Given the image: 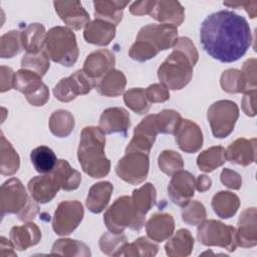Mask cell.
Here are the masks:
<instances>
[{
  "mask_svg": "<svg viewBox=\"0 0 257 257\" xmlns=\"http://www.w3.org/2000/svg\"><path fill=\"white\" fill-rule=\"evenodd\" d=\"M126 243V237L124 235L108 232L104 233L99 238L98 245L103 254L108 256H119Z\"/></svg>",
  "mask_w": 257,
  "mask_h": 257,
  "instance_id": "obj_44",
  "label": "cell"
},
{
  "mask_svg": "<svg viewBox=\"0 0 257 257\" xmlns=\"http://www.w3.org/2000/svg\"><path fill=\"white\" fill-rule=\"evenodd\" d=\"M256 59L250 58L243 63L241 70L243 79L246 84V91L256 89ZM245 91V92H246Z\"/></svg>",
  "mask_w": 257,
  "mask_h": 257,
  "instance_id": "obj_50",
  "label": "cell"
},
{
  "mask_svg": "<svg viewBox=\"0 0 257 257\" xmlns=\"http://www.w3.org/2000/svg\"><path fill=\"white\" fill-rule=\"evenodd\" d=\"M194 242L195 240L189 230L180 229L166 243V254L170 257L189 256L192 253Z\"/></svg>",
  "mask_w": 257,
  "mask_h": 257,
  "instance_id": "obj_31",
  "label": "cell"
},
{
  "mask_svg": "<svg viewBox=\"0 0 257 257\" xmlns=\"http://www.w3.org/2000/svg\"><path fill=\"white\" fill-rule=\"evenodd\" d=\"M197 239L205 246H217L234 252L238 247L237 231L217 220H205L197 229Z\"/></svg>",
  "mask_w": 257,
  "mask_h": 257,
  "instance_id": "obj_8",
  "label": "cell"
},
{
  "mask_svg": "<svg viewBox=\"0 0 257 257\" xmlns=\"http://www.w3.org/2000/svg\"><path fill=\"white\" fill-rule=\"evenodd\" d=\"M126 85L124 74L117 69H111L105 73L97 82L96 90L99 94L106 97H115L120 95Z\"/></svg>",
  "mask_w": 257,
  "mask_h": 257,
  "instance_id": "obj_30",
  "label": "cell"
},
{
  "mask_svg": "<svg viewBox=\"0 0 257 257\" xmlns=\"http://www.w3.org/2000/svg\"><path fill=\"white\" fill-rule=\"evenodd\" d=\"M149 169V154L136 151L125 152V155L117 162L115 173L125 183L140 185L147 179Z\"/></svg>",
  "mask_w": 257,
  "mask_h": 257,
  "instance_id": "obj_11",
  "label": "cell"
},
{
  "mask_svg": "<svg viewBox=\"0 0 257 257\" xmlns=\"http://www.w3.org/2000/svg\"><path fill=\"white\" fill-rule=\"evenodd\" d=\"M115 36V26L100 19L89 22L83 31L84 40L98 46H106Z\"/></svg>",
  "mask_w": 257,
  "mask_h": 257,
  "instance_id": "obj_25",
  "label": "cell"
},
{
  "mask_svg": "<svg viewBox=\"0 0 257 257\" xmlns=\"http://www.w3.org/2000/svg\"><path fill=\"white\" fill-rule=\"evenodd\" d=\"M95 86L93 78L89 77L82 69L61 78L53 88L54 96L62 102L75 99L78 95L87 94Z\"/></svg>",
  "mask_w": 257,
  "mask_h": 257,
  "instance_id": "obj_13",
  "label": "cell"
},
{
  "mask_svg": "<svg viewBox=\"0 0 257 257\" xmlns=\"http://www.w3.org/2000/svg\"><path fill=\"white\" fill-rule=\"evenodd\" d=\"M37 202L28 196L20 180L11 178L4 182L0 190L1 217L7 214L17 215L20 221L29 222L38 214Z\"/></svg>",
  "mask_w": 257,
  "mask_h": 257,
  "instance_id": "obj_4",
  "label": "cell"
},
{
  "mask_svg": "<svg viewBox=\"0 0 257 257\" xmlns=\"http://www.w3.org/2000/svg\"><path fill=\"white\" fill-rule=\"evenodd\" d=\"M156 1H138L134 2L130 7V12L136 16L150 14Z\"/></svg>",
  "mask_w": 257,
  "mask_h": 257,
  "instance_id": "obj_56",
  "label": "cell"
},
{
  "mask_svg": "<svg viewBox=\"0 0 257 257\" xmlns=\"http://www.w3.org/2000/svg\"><path fill=\"white\" fill-rule=\"evenodd\" d=\"M131 198L137 211L146 216L156 204L157 191L152 183H146L141 188L134 190Z\"/></svg>",
  "mask_w": 257,
  "mask_h": 257,
  "instance_id": "obj_38",
  "label": "cell"
},
{
  "mask_svg": "<svg viewBox=\"0 0 257 257\" xmlns=\"http://www.w3.org/2000/svg\"><path fill=\"white\" fill-rule=\"evenodd\" d=\"M242 109L248 116L256 115V89L244 92L242 99Z\"/></svg>",
  "mask_w": 257,
  "mask_h": 257,
  "instance_id": "obj_53",
  "label": "cell"
},
{
  "mask_svg": "<svg viewBox=\"0 0 257 257\" xmlns=\"http://www.w3.org/2000/svg\"><path fill=\"white\" fill-rule=\"evenodd\" d=\"M174 135L177 145L185 153H197L203 146L202 131L196 122L190 119H182Z\"/></svg>",
  "mask_w": 257,
  "mask_h": 257,
  "instance_id": "obj_17",
  "label": "cell"
},
{
  "mask_svg": "<svg viewBox=\"0 0 257 257\" xmlns=\"http://www.w3.org/2000/svg\"><path fill=\"white\" fill-rule=\"evenodd\" d=\"M238 117V105L228 99L215 101L209 106L207 111V118L212 134L217 139L227 138L233 132Z\"/></svg>",
  "mask_w": 257,
  "mask_h": 257,
  "instance_id": "obj_9",
  "label": "cell"
},
{
  "mask_svg": "<svg viewBox=\"0 0 257 257\" xmlns=\"http://www.w3.org/2000/svg\"><path fill=\"white\" fill-rule=\"evenodd\" d=\"M115 57L112 52L107 49H99L90 53L84 63L82 70L91 78L102 77L109 70L113 69Z\"/></svg>",
  "mask_w": 257,
  "mask_h": 257,
  "instance_id": "obj_22",
  "label": "cell"
},
{
  "mask_svg": "<svg viewBox=\"0 0 257 257\" xmlns=\"http://www.w3.org/2000/svg\"><path fill=\"white\" fill-rule=\"evenodd\" d=\"M128 5V1H93L95 19L104 20L116 26L122 19L123 9Z\"/></svg>",
  "mask_w": 257,
  "mask_h": 257,
  "instance_id": "obj_29",
  "label": "cell"
},
{
  "mask_svg": "<svg viewBox=\"0 0 257 257\" xmlns=\"http://www.w3.org/2000/svg\"><path fill=\"white\" fill-rule=\"evenodd\" d=\"M103 222L109 232L121 234L126 228L140 231L145 225L146 216L137 211L130 196H121L104 212Z\"/></svg>",
  "mask_w": 257,
  "mask_h": 257,
  "instance_id": "obj_6",
  "label": "cell"
},
{
  "mask_svg": "<svg viewBox=\"0 0 257 257\" xmlns=\"http://www.w3.org/2000/svg\"><path fill=\"white\" fill-rule=\"evenodd\" d=\"M30 160L34 169L39 174L51 173L58 161L54 152L46 146L33 149L30 153Z\"/></svg>",
  "mask_w": 257,
  "mask_h": 257,
  "instance_id": "obj_35",
  "label": "cell"
},
{
  "mask_svg": "<svg viewBox=\"0 0 257 257\" xmlns=\"http://www.w3.org/2000/svg\"><path fill=\"white\" fill-rule=\"evenodd\" d=\"M207 212L199 201H190L182 210V219L185 223L192 226H199L206 220Z\"/></svg>",
  "mask_w": 257,
  "mask_h": 257,
  "instance_id": "obj_48",
  "label": "cell"
},
{
  "mask_svg": "<svg viewBox=\"0 0 257 257\" xmlns=\"http://www.w3.org/2000/svg\"><path fill=\"white\" fill-rule=\"evenodd\" d=\"M13 88L23 93L33 106H42L49 98V90L41 76L31 70L21 68L14 74Z\"/></svg>",
  "mask_w": 257,
  "mask_h": 257,
  "instance_id": "obj_10",
  "label": "cell"
},
{
  "mask_svg": "<svg viewBox=\"0 0 257 257\" xmlns=\"http://www.w3.org/2000/svg\"><path fill=\"white\" fill-rule=\"evenodd\" d=\"M51 254L69 257H89L91 252L89 247L81 241L72 239H58L52 245Z\"/></svg>",
  "mask_w": 257,
  "mask_h": 257,
  "instance_id": "obj_37",
  "label": "cell"
},
{
  "mask_svg": "<svg viewBox=\"0 0 257 257\" xmlns=\"http://www.w3.org/2000/svg\"><path fill=\"white\" fill-rule=\"evenodd\" d=\"M49 56L43 50L38 53H25L21 59V67L23 69L31 70L41 77L47 72L49 69Z\"/></svg>",
  "mask_w": 257,
  "mask_h": 257,
  "instance_id": "obj_42",
  "label": "cell"
},
{
  "mask_svg": "<svg viewBox=\"0 0 257 257\" xmlns=\"http://www.w3.org/2000/svg\"><path fill=\"white\" fill-rule=\"evenodd\" d=\"M175 230V220L168 213L154 214L146 224L148 237L156 242H163L169 239Z\"/></svg>",
  "mask_w": 257,
  "mask_h": 257,
  "instance_id": "obj_24",
  "label": "cell"
},
{
  "mask_svg": "<svg viewBox=\"0 0 257 257\" xmlns=\"http://www.w3.org/2000/svg\"><path fill=\"white\" fill-rule=\"evenodd\" d=\"M159 246L147 237H140L133 243H126L119 256H140L152 257L156 256Z\"/></svg>",
  "mask_w": 257,
  "mask_h": 257,
  "instance_id": "obj_40",
  "label": "cell"
},
{
  "mask_svg": "<svg viewBox=\"0 0 257 257\" xmlns=\"http://www.w3.org/2000/svg\"><path fill=\"white\" fill-rule=\"evenodd\" d=\"M160 170L168 176H173L175 173L183 170L184 161L182 156L172 150L163 151L158 159Z\"/></svg>",
  "mask_w": 257,
  "mask_h": 257,
  "instance_id": "obj_46",
  "label": "cell"
},
{
  "mask_svg": "<svg viewBox=\"0 0 257 257\" xmlns=\"http://www.w3.org/2000/svg\"><path fill=\"white\" fill-rule=\"evenodd\" d=\"M212 185V180L206 175H200L196 178V189L201 192H207Z\"/></svg>",
  "mask_w": 257,
  "mask_h": 257,
  "instance_id": "obj_58",
  "label": "cell"
},
{
  "mask_svg": "<svg viewBox=\"0 0 257 257\" xmlns=\"http://www.w3.org/2000/svg\"><path fill=\"white\" fill-rule=\"evenodd\" d=\"M105 136L96 126H85L80 134L77 159L82 171L93 179L105 177L110 170V162L104 154Z\"/></svg>",
  "mask_w": 257,
  "mask_h": 257,
  "instance_id": "obj_2",
  "label": "cell"
},
{
  "mask_svg": "<svg viewBox=\"0 0 257 257\" xmlns=\"http://www.w3.org/2000/svg\"><path fill=\"white\" fill-rule=\"evenodd\" d=\"M195 189L196 178L190 172L181 170L172 176L168 185V195L175 205L183 208L194 197Z\"/></svg>",
  "mask_w": 257,
  "mask_h": 257,
  "instance_id": "obj_15",
  "label": "cell"
},
{
  "mask_svg": "<svg viewBox=\"0 0 257 257\" xmlns=\"http://www.w3.org/2000/svg\"><path fill=\"white\" fill-rule=\"evenodd\" d=\"M226 161L242 167L253 164L256 160V139L235 140L225 150Z\"/></svg>",
  "mask_w": 257,
  "mask_h": 257,
  "instance_id": "obj_19",
  "label": "cell"
},
{
  "mask_svg": "<svg viewBox=\"0 0 257 257\" xmlns=\"http://www.w3.org/2000/svg\"><path fill=\"white\" fill-rule=\"evenodd\" d=\"M14 72L10 67L1 66V81H0V91L5 92L13 88L14 82Z\"/></svg>",
  "mask_w": 257,
  "mask_h": 257,
  "instance_id": "obj_55",
  "label": "cell"
},
{
  "mask_svg": "<svg viewBox=\"0 0 257 257\" xmlns=\"http://www.w3.org/2000/svg\"><path fill=\"white\" fill-rule=\"evenodd\" d=\"M130 125V113L122 107H109L104 109L98 121V127L107 135L118 133L126 137Z\"/></svg>",
  "mask_w": 257,
  "mask_h": 257,
  "instance_id": "obj_18",
  "label": "cell"
},
{
  "mask_svg": "<svg viewBox=\"0 0 257 257\" xmlns=\"http://www.w3.org/2000/svg\"><path fill=\"white\" fill-rule=\"evenodd\" d=\"M226 162L225 149L221 146L211 147L203 151L197 158L198 168L206 173L213 172Z\"/></svg>",
  "mask_w": 257,
  "mask_h": 257,
  "instance_id": "obj_39",
  "label": "cell"
},
{
  "mask_svg": "<svg viewBox=\"0 0 257 257\" xmlns=\"http://www.w3.org/2000/svg\"><path fill=\"white\" fill-rule=\"evenodd\" d=\"M27 188L30 196L38 204H46L50 202L61 189L51 174L33 177L28 182Z\"/></svg>",
  "mask_w": 257,
  "mask_h": 257,
  "instance_id": "obj_21",
  "label": "cell"
},
{
  "mask_svg": "<svg viewBox=\"0 0 257 257\" xmlns=\"http://www.w3.org/2000/svg\"><path fill=\"white\" fill-rule=\"evenodd\" d=\"M113 191V186L107 181L98 182L92 185L88 191L85 205L87 209L94 214L102 212L111 197Z\"/></svg>",
  "mask_w": 257,
  "mask_h": 257,
  "instance_id": "obj_27",
  "label": "cell"
},
{
  "mask_svg": "<svg viewBox=\"0 0 257 257\" xmlns=\"http://www.w3.org/2000/svg\"><path fill=\"white\" fill-rule=\"evenodd\" d=\"M221 183L232 190H239L242 186V178L241 176L230 169H223L220 175Z\"/></svg>",
  "mask_w": 257,
  "mask_h": 257,
  "instance_id": "obj_52",
  "label": "cell"
},
{
  "mask_svg": "<svg viewBox=\"0 0 257 257\" xmlns=\"http://www.w3.org/2000/svg\"><path fill=\"white\" fill-rule=\"evenodd\" d=\"M223 4L228 7H243L251 18L257 15V1H224Z\"/></svg>",
  "mask_w": 257,
  "mask_h": 257,
  "instance_id": "obj_54",
  "label": "cell"
},
{
  "mask_svg": "<svg viewBox=\"0 0 257 257\" xmlns=\"http://www.w3.org/2000/svg\"><path fill=\"white\" fill-rule=\"evenodd\" d=\"M203 49L220 62H234L245 55L252 42L247 20L230 10L208 15L200 27Z\"/></svg>",
  "mask_w": 257,
  "mask_h": 257,
  "instance_id": "obj_1",
  "label": "cell"
},
{
  "mask_svg": "<svg viewBox=\"0 0 257 257\" xmlns=\"http://www.w3.org/2000/svg\"><path fill=\"white\" fill-rule=\"evenodd\" d=\"M15 246L11 242V240L6 239L4 236L0 238V256H16V252L14 251Z\"/></svg>",
  "mask_w": 257,
  "mask_h": 257,
  "instance_id": "obj_57",
  "label": "cell"
},
{
  "mask_svg": "<svg viewBox=\"0 0 257 257\" xmlns=\"http://www.w3.org/2000/svg\"><path fill=\"white\" fill-rule=\"evenodd\" d=\"M1 153H0V171L3 176L14 175L20 167V159L10 142L6 140L1 133Z\"/></svg>",
  "mask_w": 257,
  "mask_h": 257,
  "instance_id": "obj_34",
  "label": "cell"
},
{
  "mask_svg": "<svg viewBox=\"0 0 257 257\" xmlns=\"http://www.w3.org/2000/svg\"><path fill=\"white\" fill-rule=\"evenodd\" d=\"M155 20L179 26L185 19V10L179 1H156L155 5L149 14Z\"/></svg>",
  "mask_w": 257,
  "mask_h": 257,
  "instance_id": "obj_23",
  "label": "cell"
},
{
  "mask_svg": "<svg viewBox=\"0 0 257 257\" xmlns=\"http://www.w3.org/2000/svg\"><path fill=\"white\" fill-rule=\"evenodd\" d=\"M177 40V26L165 23L148 24L139 31L128 55L136 61L144 62L154 58L161 50L173 48Z\"/></svg>",
  "mask_w": 257,
  "mask_h": 257,
  "instance_id": "obj_3",
  "label": "cell"
},
{
  "mask_svg": "<svg viewBox=\"0 0 257 257\" xmlns=\"http://www.w3.org/2000/svg\"><path fill=\"white\" fill-rule=\"evenodd\" d=\"M9 237L15 249L24 251L39 243L41 240V231L36 224L27 222L24 225L12 227Z\"/></svg>",
  "mask_w": 257,
  "mask_h": 257,
  "instance_id": "obj_26",
  "label": "cell"
},
{
  "mask_svg": "<svg viewBox=\"0 0 257 257\" xmlns=\"http://www.w3.org/2000/svg\"><path fill=\"white\" fill-rule=\"evenodd\" d=\"M74 128L73 115L64 109H58L51 113L49 117V130L57 138L68 137Z\"/></svg>",
  "mask_w": 257,
  "mask_h": 257,
  "instance_id": "obj_36",
  "label": "cell"
},
{
  "mask_svg": "<svg viewBox=\"0 0 257 257\" xmlns=\"http://www.w3.org/2000/svg\"><path fill=\"white\" fill-rule=\"evenodd\" d=\"M181 114L174 109H163L157 113V125L159 133L174 135L182 121Z\"/></svg>",
  "mask_w": 257,
  "mask_h": 257,
  "instance_id": "obj_47",
  "label": "cell"
},
{
  "mask_svg": "<svg viewBox=\"0 0 257 257\" xmlns=\"http://www.w3.org/2000/svg\"><path fill=\"white\" fill-rule=\"evenodd\" d=\"M23 49L21 40V31L11 30L3 34L0 38V56L1 58H11Z\"/></svg>",
  "mask_w": 257,
  "mask_h": 257,
  "instance_id": "obj_41",
  "label": "cell"
},
{
  "mask_svg": "<svg viewBox=\"0 0 257 257\" xmlns=\"http://www.w3.org/2000/svg\"><path fill=\"white\" fill-rule=\"evenodd\" d=\"M145 93L151 103L165 102L170 98L169 88L162 82L149 85L145 89Z\"/></svg>",
  "mask_w": 257,
  "mask_h": 257,
  "instance_id": "obj_49",
  "label": "cell"
},
{
  "mask_svg": "<svg viewBox=\"0 0 257 257\" xmlns=\"http://www.w3.org/2000/svg\"><path fill=\"white\" fill-rule=\"evenodd\" d=\"M221 87L228 93H239L246 91V84L243 79L241 70L227 69L225 70L220 79Z\"/></svg>",
  "mask_w": 257,
  "mask_h": 257,
  "instance_id": "obj_45",
  "label": "cell"
},
{
  "mask_svg": "<svg viewBox=\"0 0 257 257\" xmlns=\"http://www.w3.org/2000/svg\"><path fill=\"white\" fill-rule=\"evenodd\" d=\"M43 48L52 61L66 67L72 66L79 54L75 34L64 26H55L46 32Z\"/></svg>",
  "mask_w": 257,
  "mask_h": 257,
  "instance_id": "obj_5",
  "label": "cell"
},
{
  "mask_svg": "<svg viewBox=\"0 0 257 257\" xmlns=\"http://www.w3.org/2000/svg\"><path fill=\"white\" fill-rule=\"evenodd\" d=\"M45 27L41 23H31L21 31L23 49L27 53H38L43 50L45 41Z\"/></svg>",
  "mask_w": 257,
  "mask_h": 257,
  "instance_id": "obj_33",
  "label": "cell"
},
{
  "mask_svg": "<svg viewBox=\"0 0 257 257\" xmlns=\"http://www.w3.org/2000/svg\"><path fill=\"white\" fill-rule=\"evenodd\" d=\"M159 134L157 114H148L135 127L134 136L125 152H142L149 154Z\"/></svg>",
  "mask_w": 257,
  "mask_h": 257,
  "instance_id": "obj_14",
  "label": "cell"
},
{
  "mask_svg": "<svg viewBox=\"0 0 257 257\" xmlns=\"http://www.w3.org/2000/svg\"><path fill=\"white\" fill-rule=\"evenodd\" d=\"M50 174L64 191L76 190L81 182L80 173L73 169L66 160H58Z\"/></svg>",
  "mask_w": 257,
  "mask_h": 257,
  "instance_id": "obj_28",
  "label": "cell"
},
{
  "mask_svg": "<svg viewBox=\"0 0 257 257\" xmlns=\"http://www.w3.org/2000/svg\"><path fill=\"white\" fill-rule=\"evenodd\" d=\"M83 215V206L79 201H62L54 212L52 219L53 231L59 236L71 234L82 221Z\"/></svg>",
  "mask_w": 257,
  "mask_h": 257,
  "instance_id": "obj_12",
  "label": "cell"
},
{
  "mask_svg": "<svg viewBox=\"0 0 257 257\" xmlns=\"http://www.w3.org/2000/svg\"><path fill=\"white\" fill-rule=\"evenodd\" d=\"M211 206L218 217L222 219H229L238 211L240 200L234 193L229 191H220L214 195Z\"/></svg>",
  "mask_w": 257,
  "mask_h": 257,
  "instance_id": "obj_32",
  "label": "cell"
},
{
  "mask_svg": "<svg viewBox=\"0 0 257 257\" xmlns=\"http://www.w3.org/2000/svg\"><path fill=\"white\" fill-rule=\"evenodd\" d=\"M53 5L59 18L68 27L79 30L89 23V15L79 1H54Z\"/></svg>",
  "mask_w": 257,
  "mask_h": 257,
  "instance_id": "obj_16",
  "label": "cell"
},
{
  "mask_svg": "<svg viewBox=\"0 0 257 257\" xmlns=\"http://www.w3.org/2000/svg\"><path fill=\"white\" fill-rule=\"evenodd\" d=\"M237 241L238 246L251 248L257 245V211L256 208H247L239 216Z\"/></svg>",
  "mask_w": 257,
  "mask_h": 257,
  "instance_id": "obj_20",
  "label": "cell"
},
{
  "mask_svg": "<svg viewBox=\"0 0 257 257\" xmlns=\"http://www.w3.org/2000/svg\"><path fill=\"white\" fill-rule=\"evenodd\" d=\"M173 48H177L181 51H183L185 54L188 55V57L191 59V61L194 63V65L198 62L199 59V53L192 42V40L189 37H179L175 46Z\"/></svg>",
  "mask_w": 257,
  "mask_h": 257,
  "instance_id": "obj_51",
  "label": "cell"
},
{
  "mask_svg": "<svg viewBox=\"0 0 257 257\" xmlns=\"http://www.w3.org/2000/svg\"><path fill=\"white\" fill-rule=\"evenodd\" d=\"M194 63L183 51L173 48L172 53L158 69V77L162 83L173 90L184 88L193 76Z\"/></svg>",
  "mask_w": 257,
  "mask_h": 257,
  "instance_id": "obj_7",
  "label": "cell"
},
{
  "mask_svg": "<svg viewBox=\"0 0 257 257\" xmlns=\"http://www.w3.org/2000/svg\"><path fill=\"white\" fill-rule=\"evenodd\" d=\"M123 101L130 109L139 114L148 112L151 107V102L146 96L145 89L141 87L131 88L125 91L123 94Z\"/></svg>",
  "mask_w": 257,
  "mask_h": 257,
  "instance_id": "obj_43",
  "label": "cell"
}]
</instances>
